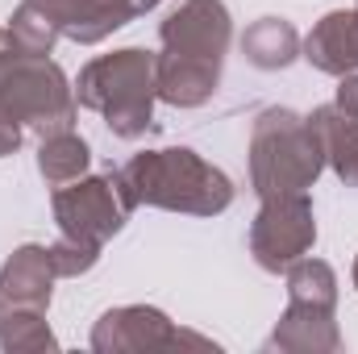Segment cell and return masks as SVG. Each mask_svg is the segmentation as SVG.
<instances>
[{
	"mask_svg": "<svg viewBox=\"0 0 358 354\" xmlns=\"http://www.w3.org/2000/svg\"><path fill=\"white\" fill-rule=\"evenodd\" d=\"M313 246H317V217H313L308 192L271 196L259 204L250 221V255L263 271L283 275L292 263L313 255Z\"/></svg>",
	"mask_w": 358,
	"mask_h": 354,
	"instance_id": "cell-6",
	"label": "cell"
},
{
	"mask_svg": "<svg viewBox=\"0 0 358 354\" xmlns=\"http://www.w3.org/2000/svg\"><path fill=\"white\" fill-rule=\"evenodd\" d=\"M350 279H355V292H358V259H355V271H350Z\"/></svg>",
	"mask_w": 358,
	"mask_h": 354,
	"instance_id": "cell-26",
	"label": "cell"
},
{
	"mask_svg": "<svg viewBox=\"0 0 358 354\" xmlns=\"http://www.w3.org/2000/svg\"><path fill=\"white\" fill-rule=\"evenodd\" d=\"M63 38L80 42V46H96L104 38H113L121 25H129L138 17L134 0H34Z\"/></svg>",
	"mask_w": 358,
	"mask_h": 354,
	"instance_id": "cell-9",
	"label": "cell"
},
{
	"mask_svg": "<svg viewBox=\"0 0 358 354\" xmlns=\"http://www.w3.org/2000/svg\"><path fill=\"white\" fill-rule=\"evenodd\" d=\"M334 104L346 113V117H355L358 121V71L355 76H342V84H338V96H334Z\"/></svg>",
	"mask_w": 358,
	"mask_h": 354,
	"instance_id": "cell-22",
	"label": "cell"
},
{
	"mask_svg": "<svg viewBox=\"0 0 358 354\" xmlns=\"http://www.w3.org/2000/svg\"><path fill=\"white\" fill-rule=\"evenodd\" d=\"M179 346H196V351H217V342L176 330V321L163 309L150 304H121L100 313V321L92 325V351L96 354H146V351H179Z\"/></svg>",
	"mask_w": 358,
	"mask_h": 354,
	"instance_id": "cell-7",
	"label": "cell"
},
{
	"mask_svg": "<svg viewBox=\"0 0 358 354\" xmlns=\"http://www.w3.org/2000/svg\"><path fill=\"white\" fill-rule=\"evenodd\" d=\"M221 88V67L196 63V59H179V55H155V92L159 100L176 104V108H200L208 104Z\"/></svg>",
	"mask_w": 358,
	"mask_h": 354,
	"instance_id": "cell-13",
	"label": "cell"
},
{
	"mask_svg": "<svg viewBox=\"0 0 358 354\" xmlns=\"http://www.w3.org/2000/svg\"><path fill=\"white\" fill-rule=\"evenodd\" d=\"M8 34L17 38V46H21L25 55H55V42L63 38L59 25H55L34 0H21V4L13 8V17H8Z\"/></svg>",
	"mask_w": 358,
	"mask_h": 354,
	"instance_id": "cell-19",
	"label": "cell"
},
{
	"mask_svg": "<svg viewBox=\"0 0 358 354\" xmlns=\"http://www.w3.org/2000/svg\"><path fill=\"white\" fill-rule=\"evenodd\" d=\"M21 138H25V125H21V121H13V117H8V113L0 108V159L17 155Z\"/></svg>",
	"mask_w": 358,
	"mask_h": 354,
	"instance_id": "cell-21",
	"label": "cell"
},
{
	"mask_svg": "<svg viewBox=\"0 0 358 354\" xmlns=\"http://www.w3.org/2000/svg\"><path fill=\"white\" fill-rule=\"evenodd\" d=\"M55 267L50 250L38 242L17 246L4 263H0V296H8L13 304H29V309H46L50 292H55Z\"/></svg>",
	"mask_w": 358,
	"mask_h": 354,
	"instance_id": "cell-12",
	"label": "cell"
},
{
	"mask_svg": "<svg viewBox=\"0 0 358 354\" xmlns=\"http://www.w3.org/2000/svg\"><path fill=\"white\" fill-rule=\"evenodd\" d=\"M308 121L317 125L321 134V146H325V167L342 183L358 187V121L346 117L338 104H321L308 113Z\"/></svg>",
	"mask_w": 358,
	"mask_h": 354,
	"instance_id": "cell-14",
	"label": "cell"
},
{
	"mask_svg": "<svg viewBox=\"0 0 358 354\" xmlns=\"http://www.w3.org/2000/svg\"><path fill=\"white\" fill-rule=\"evenodd\" d=\"M8 304H13V300H8V296H0V321H4V313H8Z\"/></svg>",
	"mask_w": 358,
	"mask_h": 354,
	"instance_id": "cell-25",
	"label": "cell"
},
{
	"mask_svg": "<svg viewBox=\"0 0 358 354\" xmlns=\"http://www.w3.org/2000/svg\"><path fill=\"white\" fill-rule=\"evenodd\" d=\"M80 108H92L104 117L113 138H142L155 125V55L142 46H121L113 55H100L80 67L76 80Z\"/></svg>",
	"mask_w": 358,
	"mask_h": 354,
	"instance_id": "cell-3",
	"label": "cell"
},
{
	"mask_svg": "<svg viewBox=\"0 0 358 354\" xmlns=\"http://www.w3.org/2000/svg\"><path fill=\"white\" fill-rule=\"evenodd\" d=\"M325 171V146L317 125L283 104H271L250 129V187L259 200L308 192Z\"/></svg>",
	"mask_w": 358,
	"mask_h": 354,
	"instance_id": "cell-2",
	"label": "cell"
},
{
	"mask_svg": "<svg viewBox=\"0 0 358 354\" xmlns=\"http://www.w3.org/2000/svg\"><path fill=\"white\" fill-rule=\"evenodd\" d=\"M242 55L259 71H283V67H292L300 59V34L283 17H259L242 34Z\"/></svg>",
	"mask_w": 358,
	"mask_h": 354,
	"instance_id": "cell-15",
	"label": "cell"
},
{
	"mask_svg": "<svg viewBox=\"0 0 358 354\" xmlns=\"http://www.w3.org/2000/svg\"><path fill=\"white\" fill-rule=\"evenodd\" d=\"M287 300L296 304H317V309H338V275L325 259H300L287 271Z\"/></svg>",
	"mask_w": 358,
	"mask_h": 354,
	"instance_id": "cell-18",
	"label": "cell"
},
{
	"mask_svg": "<svg viewBox=\"0 0 358 354\" xmlns=\"http://www.w3.org/2000/svg\"><path fill=\"white\" fill-rule=\"evenodd\" d=\"M229 42H234V21L221 0H179L159 25L163 55L196 59L208 67H225Z\"/></svg>",
	"mask_w": 358,
	"mask_h": 354,
	"instance_id": "cell-8",
	"label": "cell"
},
{
	"mask_svg": "<svg viewBox=\"0 0 358 354\" xmlns=\"http://www.w3.org/2000/svg\"><path fill=\"white\" fill-rule=\"evenodd\" d=\"M88 163H92V146L76 129L50 134V138L38 142V176L46 179L50 187H63L71 179L88 176Z\"/></svg>",
	"mask_w": 358,
	"mask_h": 354,
	"instance_id": "cell-16",
	"label": "cell"
},
{
	"mask_svg": "<svg viewBox=\"0 0 358 354\" xmlns=\"http://www.w3.org/2000/svg\"><path fill=\"white\" fill-rule=\"evenodd\" d=\"M13 50H21V46H17V38H13L8 29H0V63H4V59H8Z\"/></svg>",
	"mask_w": 358,
	"mask_h": 354,
	"instance_id": "cell-23",
	"label": "cell"
},
{
	"mask_svg": "<svg viewBox=\"0 0 358 354\" xmlns=\"http://www.w3.org/2000/svg\"><path fill=\"white\" fill-rule=\"evenodd\" d=\"M300 59L308 67H317L321 76H355L358 71V4L346 8H334L325 13L308 38H300Z\"/></svg>",
	"mask_w": 358,
	"mask_h": 354,
	"instance_id": "cell-10",
	"label": "cell"
},
{
	"mask_svg": "<svg viewBox=\"0 0 358 354\" xmlns=\"http://www.w3.org/2000/svg\"><path fill=\"white\" fill-rule=\"evenodd\" d=\"M159 4H163V0H134L138 13H150V8H159Z\"/></svg>",
	"mask_w": 358,
	"mask_h": 354,
	"instance_id": "cell-24",
	"label": "cell"
},
{
	"mask_svg": "<svg viewBox=\"0 0 358 354\" xmlns=\"http://www.w3.org/2000/svg\"><path fill=\"white\" fill-rule=\"evenodd\" d=\"M0 351L8 354H38V351H59V338L46 325V309L29 304H8L0 321Z\"/></svg>",
	"mask_w": 358,
	"mask_h": 354,
	"instance_id": "cell-17",
	"label": "cell"
},
{
	"mask_svg": "<svg viewBox=\"0 0 358 354\" xmlns=\"http://www.w3.org/2000/svg\"><path fill=\"white\" fill-rule=\"evenodd\" d=\"M76 88L67 71L50 55H25L13 50L0 63V108L21 121L29 134L50 138L63 129H76Z\"/></svg>",
	"mask_w": 358,
	"mask_h": 354,
	"instance_id": "cell-4",
	"label": "cell"
},
{
	"mask_svg": "<svg viewBox=\"0 0 358 354\" xmlns=\"http://www.w3.org/2000/svg\"><path fill=\"white\" fill-rule=\"evenodd\" d=\"M125 192L134 204L187 213V217H217L234 204V179L221 167H213L204 155L192 146H163V150H142L125 167H117Z\"/></svg>",
	"mask_w": 358,
	"mask_h": 354,
	"instance_id": "cell-1",
	"label": "cell"
},
{
	"mask_svg": "<svg viewBox=\"0 0 358 354\" xmlns=\"http://www.w3.org/2000/svg\"><path fill=\"white\" fill-rule=\"evenodd\" d=\"M134 208L138 204L125 192V183H121L117 171L71 179V183L55 187V200H50V213H55L59 229L67 238L96 242V246H104L113 234H121Z\"/></svg>",
	"mask_w": 358,
	"mask_h": 354,
	"instance_id": "cell-5",
	"label": "cell"
},
{
	"mask_svg": "<svg viewBox=\"0 0 358 354\" xmlns=\"http://www.w3.org/2000/svg\"><path fill=\"white\" fill-rule=\"evenodd\" d=\"M267 346L271 351H283V354H338L342 351L338 309H317V304L287 300L283 317L271 330Z\"/></svg>",
	"mask_w": 358,
	"mask_h": 354,
	"instance_id": "cell-11",
	"label": "cell"
},
{
	"mask_svg": "<svg viewBox=\"0 0 358 354\" xmlns=\"http://www.w3.org/2000/svg\"><path fill=\"white\" fill-rule=\"evenodd\" d=\"M46 250H50V267H55L59 279L88 275L92 267L100 263V246H96V242H80V238H67V234H63L59 242H50Z\"/></svg>",
	"mask_w": 358,
	"mask_h": 354,
	"instance_id": "cell-20",
	"label": "cell"
}]
</instances>
